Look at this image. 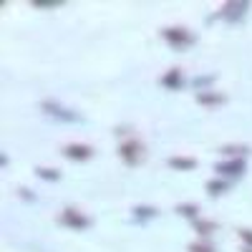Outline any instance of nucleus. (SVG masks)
<instances>
[{
    "label": "nucleus",
    "instance_id": "1",
    "mask_svg": "<svg viewBox=\"0 0 252 252\" xmlns=\"http://www.w3.org/2000/svg\"><path fill=\"white\" fill-rule=\"evenodd\" d=\"M161 38H164L174 51H184V48H189V46L197 43L194 33L187 31V28H164V31H161Z\"/></svg>",
    "mask_w": 252,
    "mask_h": 252
},
{
    "label": "nucleus",
    "instance_id": "2",
    "mask_svg": "<svg viewBox=\"0 0 252 252\" xmlns=\"http://www.w3.org/2000/svg\"><path fill=\"white\" fill-rule=\"evenodd\" d=\"M119 157L129 164V166H136L144 161V144L136 141V139H129V141H124L119 146Z\"/></svg>",
    "mask_w": 252,
    "mask_h": 252
},
{
    "label": "nucleus",
    "instance_id": "3",
    "mask_svg": "<svg viewBox=\"0 0 252 252\" xmlns=\"http://www.w3.org/2000/svg\"><path fill=\"white\" fill-rule=\"evenodd\" d=\"M58 222L66 224V227H71V229H86V227H91V220L83 215L81 209H73V207L63 209V212L58 215Z\"/></svg>",
    "mask_w": 252,
    "mask_h": 252
},
{
    "label": "nucleus",
    "instance_id": "4",
    "mask_svg": "<svg viewBox=\"0 0 252 252\" xmlns=\"http://www.w3.org/2000/svg\"><path fill=\"white\" fill-rule=\"evenodd\" d=\"M40 111H46L48 116L61 119V121H81V114L66 109V106H63V103H58V101H43V103H40Z\"/></svg>",
    "mask_w": 252,
    "mask_h": 252
},
{
    "label": "nucleus",
    "instance_id": "5",
    "mask_svg": "<svg viewBox=\"0 0 252 252\" xmlns=\"http://www.w3.org/2000/svg\"><path fill=\"white\" fill-rule=\"evenodd\" d=\"M245 169H247L245 159H229V161H222V164L215 166L217 177H242Z\"/></svg>",
    "mask_w": 252,
    "mask_h": 252
},
{
    "label": "nucleus",
    "instance_id": "6",
    "mask_svg": "<svg viewBox=\"0 0 252 252\" xmlns=\"http://www.w3.org/2000/svg\"><path fill=\"white\" fill-rule=\"evenodd\" d=\"M63 154H66L68 159H73V161H86V159L94 157V146H89V144H66Z\"/></svg>",
    "mask_w": 252,
    "mask_h": 252
},
{
    "label": "nucleus",
    "instance_id": "7",
    "mask_svg": "<svg viewBox=\"0 0 252 252\" xmlns=\"http://www.w3.org/2000/svg\"><path fill=\"white\" fill-rule=\"evenodd\" d=\"M247 3H227V5H222V10H220V15L224 18V20H240V18H245V13H247Z\"/></svg>",
    "mask_w": 252,
    "mask_h": 252
},
{
    "label": "nucleus",
    "instance_id": "8",
    "mask_svg": "<svg viewBox=\"0 0 252 252\" xmlns=\"http://www.w3.org/2000/svg\"><path fill=\"white\" fill-rule=\"evenodd\" d=\"M182 83H184V78H182V68H172L169 73H164V76H161V86H166L169 91L182 89Z\"/></svg>",
    "mask_w": 252,
    "mask_h": 252
},
{
    "label": "nucleus",
    "instance_id": "9",
    "mask_svg": "<svg viewBox=\"0 0 252 252\" xmlns=\"http://www.w3.org/2000/svg\"><path fill=\"white\" fill-rule=\"evenodd\" d=\"M169 166L177 172H192V169H197V159L194 157H172Z\"/></svg>",
    "mask_w": 252,
    "mask_h": 252
},
{
    "label": "nucleus",
    "instance_id": "10",
    "mask_svg": "<svg viewBox=\"0 0 252 252\" xmlns=\"http://www.w3.org/2000/svg\"><path fill=\"white\" fill-rule=\"evenodd\" d=\"M194 98H197V103H202V106H215V103H224L227 101L224 94H212V91H199Z\"/></svg>",
    "mask_w": 252,
    "mask_h": 252
},
{
    "label": "nucleus",
    "instance_id": "11",
    "mask_svg": "<svg viewBox=\"0 0 252 252\" xmlns=\"http://www.w3.org/2000/svg\"><path fill=\"white\" fill-rule=\"evenodd\" d=\"M252 149H250V146L247 144H227V146H222V149H220V154H227V157H235V159H245L247 154H250Z\"/></svg>",
    "mask_w": 252,
    "mask_h": 252
},
{
    "label": "nucleus",
    "instance_id": "12",
    "mask_svg": "<svg viewBox=\"0 0 252 252\" xmlns=\"http://www.w3.org/2000/svg\"><path fill=\"white\" fill-rule=\"evenodd\" d=\"M194 229L199 237H209L212 232H217V222H209V220H194Z\"/></svg>",
    "mask_w": 252,
    "mask_h": 252
},
{
    "label": "nucleus",
    "instance_id": "13",
    "mask_svg": "<svg viewBox=\"0 0 252 252\" xmlns=\"http://www.w3.org/2000/svg\"><path fill=\"white\" fill-rule=\"evenodd\" d=\"M227 182L222 179V177H217V179H212V182H207V192H209V197H220V194H224L227 192Z\"/></svg>",
    "mask_w": 252,
    "mask_h": 252
},
{
    "label": "nucleus",
    "instance_id": "14",
    "mask_svg": "<svg viewBox=\"0 0 252 252\" xmlns=\"http://www.w3.org/2000/svg\"><path fill=\"white\" fill-rule=\"evenodd\" d=\"M177 215H182V217H187V220H199V207L197 204H179L177 207Z\"/></svg>",
    "mask_w": 252,
    "mask_h": 252
},
{
    "label": "nucleus",
    "instance_id": "15",
    "mask_svg": "<svg viewBox=\"0 0 252 252\" xmlns=\"http://www.w3.org/2000/svg\"><path fill=\"white\" fill-rule=\"evenodd\" d=\"M35 174H38L40 179H48V182H58V179H61V172H58V169H48V166H38Z\"/></svg>",
    "mask_w": 252,
    "mask_h": 252
},
{
    "label": "nucleus",
    "instance_id": "16",
    "mask_svg": "<svg viewBox=\"0 0 252 252\" xmlns=\"http://www.w3.org/2000/svg\"><path fill=\"white\" fill-rule=\"evenodd\" d=\"M134 215L136 217H157V209L154 207H134Z\"/></svg>",
    "mask_w": 252,
    "mask_h": 252
},
{
    "label": "nucleus",
    "instance_id": "17",
    "mask_svg": "<svg viewBox=\"0 0 252 252\" xmlns=\"http://www.w3.org/2000/svg\"><path fill=\"white\" fill-rule=\"evenodd\" d=\"M189 252H215V247L207 242H194V245H189Z\"/></svg>",
    "mask_w": 252,
    "mask_h": 252
},
{
    "label": "nucleus",
    "instance_id": "18",
    "mask_svg": "<svg viewBox=\"0 0 252 252\" xmlns=\"http://www.w3.org/2000/svg\"><path fill=\"white\" fill-rule=\"evenodd\" d=\"M237 235H240V240H242V242H245V245L252 250V229H247V227H245V229H240Z\"/></svg>",
    "mask_w": 252,
    "mask_h": 252
},
{
    "label": "nucleus",
    "instance_id": "19",
    "mask_svg": "<svg viewBox=\"0 0 252 252\" xmlns=\"http://www.w3.org/2000/svg\"><path fill=\"white\" fill-rule=\"evenodd\" d=\"M33 5H35V8H58L61 3H58V0H56V3H46V0H43V3H38V0H35Z\"/></svg>",
    "mask_w": 252,
    "mask_h": 252
},
{
    "label": "nucleus",
    "instance_id": "20",
    "mask_svg": "<svg viewBox=\"0 0 252 252\" xmlns=\"http://www.w3.org/2000/svg\"><path fill=\"white\" fill-rule=\"evenodd\" d=\"M245 252H252V250H250V247H247V250H245Z\"/></svg>",
    "mask_w": 252,
    "mask_h": 252
}]
</instances>
